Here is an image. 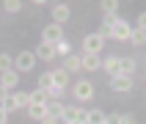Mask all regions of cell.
Masks as SVG:
<instances>
[{"instance_id": "cell-1", "label": "cell", "mask_w": 146, "mask_h": 124, "mask_svg": "<svg viewBox=\"0 0 146 124\" xmlns=\"http://www.w3.org/2000/svg\"><path fill=\"white\" fill-rule=\"evenodd\" d=\"M64 39V28H61V25H47V28H44V31H41V44H52V47H55L58 41Z\"/></svg>"}, {"instance_id": "cell-2", "label": "cell", "mask_w": 146, "mask_h": 124, "mask_svg": "<svg viewBox=\"0 0 146 124\" xmlns=\"http://www.w3.org/2000/svg\"><path fill=\"white\" fill-rule=\"evenodd\" d=\"M33 64H36V55H33L31 50H22V52L14 58V72H31Z\"/></svg>"}, {"instance_id": "cell-3", "label": "cell", "mask_w": 146, "mask_h": 124, "mask_svg": "<svg viewBox=\"0 0 146 124\" xmlns=\"http://www.w3.org/2000/svg\"><path fill=\"white\" fill-rule=\"evenodd\" d=\"M102 47H105V39H102L99 33H88V36L83 39V50H86L88 55H99Z\"/></svg>"}, {"instance_id": "cell-4", "label": "cell", "mask_w": 146, "mask_h": 124, "mask_svg": "<svg viewBox=\"0 0 146 124\" xmlns=\"http://www.w3.org/2000/svg\"><path fill=\"white\" fill-rule=\"evenodd\" d=\"M72 94H74L77 102H88V99L94 97V86H91L88 80H77V83H74V88H72Z\"/></svg>"}, {"instance_id": "cell-5", "label": "cell", "mask_w": 146, "mask_h": 124, "mask_svg": "<svg viewBox=\"0 0 146 124\" xmlns=\"http://www.w3.org/2000/svg\"><path fill=\"white\" fill-rule=\"evenodd\" d=\"M86 116H88V110L80 105H66L64 110V121H86Z\"/></svg>"}, {"instance_id": "cell-6", "label": "cell", "mask_w": 146, "mask_h": 124, "mask_svg": "<svg viewBox=\"0 0 146 124\" xmlns=\"http://www.w3.org/2000/svg\"><path fill=\"white\" fill-rule=\"evenodd\" d=\"M69 17H72V11H69V6H66V3H58V6H52V22H55V25L69 22Z\"/></svg>"}, {"instance_id": "cell-7", "label": "cell", "mask_w": 146, "mask_h": 124, "mask_svg": "<svg viewBox=\"0 0 146 124\" xmlns=\"http://www.w3.org/2000/svg\"><path fill=\"white\" fill-rule=\"evenodd\" d=\"M130 33H132V28H130V22H127V19H119V22L113 25V39L130 41Z\"/></svg>"}, {"instance_id": "cell-8", "label": "cell", "mask_w": 146, "mask_h": 124, "mask_svg": "<svg viewBox=\"0 0 146 124\" xmlns=\"http://www.w3.org/2000/svg\"><path fill=\"white\" fill-rule=\"evenodd\" d=\"M110 88H113V91H119V94H127V91H132V77L116 74L113 80H110Z\"/></svg>"}, {"instance_id": "cell-9", "label": "cell", "mask_w": 146, "mask_h": 124, "mask_svg": "<svg viewBox=\"0 0 146 124\" xmlns=\"http://www.w3.org/2000/svg\"><path fill=\"white\" fill-rule=\"evenodd\" d=\"M80 64H83V69L86 72H97V69H102V61H99V55H80Z\"/></svg>"}, {"instance_id": "cell-10", "label": "cell", "mask_w": 146, "mask_h": 124, "mask_svg": "<svg viewBox=\"0 0 146 124\" xmlns=\"http://www.w3.org/2000/svg\"><path fill=\"white\" fill-rule=\"evenodd\" d=\"M17 83H19V72H14V69H11V72H3V74H0V86H3L6 91L17 88Z\"/></svg>"}, {"instance_id": "cell-11", "label": "cell", "mask_w": 146, "mask_h": 124, "mask_svg": "<svg viewBox=\"0 0 146 124\" xmlns=\"http://www.w3.org/2000/svg\"><path fill=\"white\" fill-rule=\"evenodd\" d=\"M64 110H66V105H61V102H52V99L47 102V119L64 121Z\"/></svg>"}, {"instance_id": "cell-12", "label": "cell", "mask_w": 146, "mask_h": 124, "mask_svg": "<svg viewBox=\"0 0 146 124\" xmlns=\"http://www.w3.org/2000/svg\"><path fill=\"white\" fill-rule=\"evenodd\" d=\"M33 55L41 58V61H52V58H55V47H52V44H39Z\"/></svg>"}, {"instance_id": "cell-13", "label": "cell", "mask_w": 146, "mask_h": 124, "mask_svg": "<svg viewBox=\"0 0 146 124\" xmlns=\"http://www.w3.org/2000/svg\"><path fill=\"white\" fill-rule=\"evenodd\" d=\"M66 83H69V72H64V69H52V86L66 91Z\"/></svg>"}, {"instance_id": "cell-14", "label": "cell", "mask_w": 146, "mask_h": 124, "mask_svg": "<svg viewBox=\"0 0 146 124\" xmlns=\"http://www.w3.org/2000/svg\"><path fill=\"white\" fill-rule=\"evenodd\" d=\"M132 72H135V61L132 58H119V74L132 77Z\"/></svg>"}, {"instance_id": "cell-15", "label": "cell", "mask_w": 146, "mask_h": 124, "mask_svg": "<svg viewBox=\"0 0 146 124\" xmlns=\"http://www.w3.org/2000/svg\"><path fill=\"white\" fill-rule=\"evenodd\" d=\"M28 116L44 121V119H47V105H28Z\"/></svg>"}, {"instance_id": "cell-16", "label": "cell", "mask_w": 146, "mask_h": 124, "mask_svg": "<svg viewBox=\"0 0 146 124\" xmlns=\"http://www.w3.org/2000/svg\"><path fill=\"white\" fill-rule=\"evenodd\" d=\"M105 116L99 107H94V110H88V116H86V124H105Z\"/></svg>"}, {"instance_id": "cell-17", "label": "cell", "mask_w": 146, "mask_h": 124, "mask_svg": "<svg viewBox=\"0 0 146 124\" xmlns=\"http://www.w3.org/2000/svg\"><path fill=\"white\" fill-rule=\"evenodd\" d=\"M102 69H105V72H110V80H113L116 74H119V58H108V61H102Z\"/></svg>"}, {"instance_id": "cell-18", "label": "cell", "mask_w": 146, "mask_h": 124, "mask_svg": "<svg viewBox=\"0 0 146 124\" xmlns=\"http://www.w3.org/2000/svg\"><path fill=\"white\" fill-rule=\"evenodd\" d=\"M83 64H80V55H69L66 58V64H64V72H80Z\"/></svg>"}, {"instance_id": "cell-19", "label": "cell", "mask_w": 146, "mask_h": 124, "mask_svg": "<svg viewBox=\"0 0 146 124\" xmlns=\"http://www.w3.org/2000/svg\"><path fill=\"white\" fill-rule=\"evenodd\" d=\"M50 102V97H47V91H41V88H36V91H31V105H47Z\"/></svg>"}, {"instance_id": "cell-20", "label": "cell", "mask_w": 146, "mask_h": 124, "mask_svg": "<svg viewBox=\"0 0 146 124\" xmlns=\"http://www.w3.org/2000/svg\"><path fill=\"white\" fill-rule=\"evenodd\" d=\"M55 55H64V58H69V55H72V44H69L66 39H61V41L55 44Z\"/></svg>"}, {"instance_id": "cell-21", "label": "cell", "mask_w": 146, "mask_h": 124, "mask_svg": "<svg viewBox=\"0 0 146 124\" xmlns=\"http://www.w3.org/2000/svg\"><path fill=\"white\" fill-rule=\"evenodd\" d=\"M39 88H41V91H50V88H52V72L39 74Z\"/></svg>"}, {"instance_id": "cell-22", "label": "cell", "mask_w": 146, "mask_h": 124, "mask_svg": "<svg viewBox=\"0 0 146 124\" xmlns=\"http://www.w3.org/2000/svg\"><path fill=\"white\" fill-rule=\"evenodd\" d=\"M11 69H14V61H11V55L0 52V74H3V72H11Z\"/></svg>"}, {"instance_id": "cell-23", "label": "cell", "mask_w": 146, "mask_h": 124, "mask_svg": "<svg viewBox=\"0 0 146 124\" xmlns=\"http://www.w3.org/2000/svg\"><path fill=\"white\" fill-rule=\"evenodd\" d=\"M3 110H6V113H14V110H19V107H17V99H14V94H8L6 99H3Z\"/></svg>"}, {"instance_id": "cell-24", "label": "cell", "mask_w": 146, "mask_h": 124, "mask_svg": "<svg viewBox=\"0 0 146 124\" xmlns=\"http://www.w3.org/2000/svg\"><path fill=\"white\" fill-rule=\"evenodd\" d=\"M130 41L141 47V44H146V33H143V31H138V28H132V33H130Z\"/></svg>"}, {"instance_id": "cell-25", "label": "cell", "mask_w": 146, "mask_h": 124, "mask_svg": "<svg viewBox=\"0 0 146 124\" xmlns=\"http://www.w3.org/2000/svg\"><path fill=\"white\" fill-rule=\"evenodd\" d=\"M99 8L105 11V14H116V8H119V0H102Z\"/></svg>"}, {"instance_id": "cell-26", "label": "cell", "mask_w": 146, "mask_h": 124, "mask_svg": "<svg viewBox=\"0 0 146 124\" xmlns=\"http://www.w3.org/2000/svg\"><path fill=\"white\" fill-rule=\"evenodd\" d=\"M14 99H17V107H25V110H28V105H31V94H14Z\"/></svg>"}, {"instance_id": "cell-27", "label": "cell", "mask_w": 146, "mask_h": 124, "mask_svg": "<svg viewBox=\"0 0 146 124\" xmlns=\"http://www.w3.org/2000/svg\"><path fill=\"white\" fill-rule=\"evenodd\" d=\"M3 8H6L8 14H17V11L22 8V3H19V0H6V3H3Z\"/></svg>"}, {"instance_id": "cell-28", "label": "cell", "mask_w": 146, "mask_h": 124, "mask_svg": "<svg viewBox=\"0 0 146 124\" xmlns=\"http://www.w3.org/2000/svg\"><path fill=\"white\" fill-rule=\"evenodd\" d=\"M116 22H119V17H116V14H105V25H102V28H113Z\"/></svg>"}, {"instance_id": "cell-29", "label": "cell", "mask_w": 146, "mask_h": 124, "mask_svg": "<svg viewBox=\"0 0 146 124\" xmlns=\"http://www.w3.org/2000/svg\"><path fill=\"white\" fill-rule=\"evenodd\" d=\"M119 124H135V119L127 116V113H119Z\"/></svg>"}, {"instance_id": "cell-30", "label": "cell", "mask_w": 146, "mask_h": 124, "mask_svg": "<svg viewBox=\"0 0 146 124\" xmlns=\"http://www.w3.org/2000/svg\"><path fill=\"white\" fill-rule=\"evenodd\" d=\"M135 28H138V31H143V33H146V11H143V14L138 17V25H135Z\"/></svg>"}, {"instance_id": "cell-31", "label": "cell", "mask_w": 146, "mask_h": 124, "mask_svg": "<svg viewBox=\"0 0 146 124\" xmlns=\"http://www.w3.org/2000/svg\"><path fill=\"white\" fill-rule=\"evenodd\" d=\"M6 121H8V113L3 110V107H0V124H6Z\"/></svg>"}, {"instance_id": "cell-32", "label": "cell", "mask_w": 146, "mask_h": 124, "mask_svg": "<svg viewBox=\"0 0 146 124\" xmlns=\"http://www.w3.org/2000/svg\"><path fill=\"white\" fill-rule=\"evenodd\" d=\"M6 97H8V91L3 88V86H0V105H3V99H6Z\"/></svg>"}, {"instance_id": "cell-33", "label": "cell", "mask_w": 146, "mask_h": 124, "mask_svg": "<svg viewBox=\"0 0 146 124\" xmlns=\"http://www.w3.org/2000/svg\"><path fill=\"white\" fill-rule=\"evenodd\" d=\"M41 124H61V121H55V119H44Z\"/></svg>"}, {"instance_id": "cell-34", "label": "cell", "mask_w": 146, "mask_h": 124, "mask_svg": "<svg viewBox=\"0 0 146 124\" xmlns=\"http://www.w3.org/2000/svg\"><path fill=\"white\" fill-rule=\"evenodd\" d=\"M66 124H86V121H66Z\"/></svg>"}]
</instances>
